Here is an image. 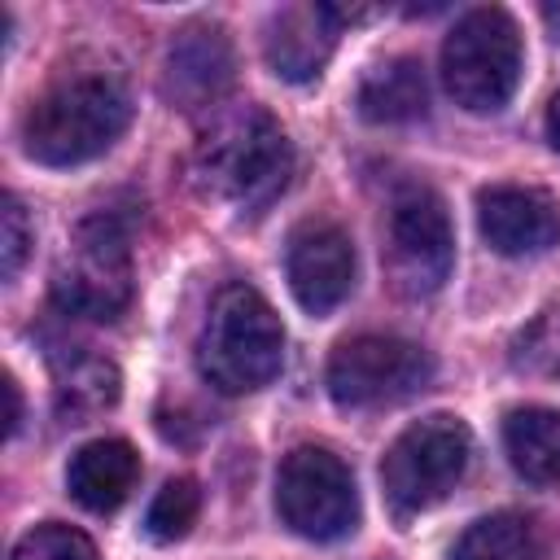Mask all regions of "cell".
<instances>
[{"instance_id": "1", "label": "cell", "mask_w": 560, "mask_h": 560, "mask_svg": "<svg viewBox=\"0 0 560 560\" xmlns=\"http://www.w3.org/2000/svg\"><path fill=\"white\" fill-rule=\"evenodd\" d=\"M131 122V92L118 70H61L22 118V149L39 166H79L101 158Z\"/></svg>"}, {"instance_id": "2", "label": "cell", "mask_w": 560, "mask_h": 560, "mask_svg": "<svg viewBox=\"0 0 560 560\" xmlns=\"http://www.w3.org/2000/svg\"><path fill=\"white\" fill-rule=\"evenodd\" d=\"M289 171H293L289 136L254 101L219 105L192 149V184L206 197L236 206L241 214H258L262 206H271Z\"/></svg>"}, {"instance_id": "3", "label": "cell", "mask_w": 560, "mask_h": 560, "mask_svg": "<svg viewBox=\"0 0 560 560\" xmlns=\"http://www.w3.org/2000/svg\"><path fill=\"white\" fill-rule=\"evenodd\" d=\"M284 363V324L254 284H228L214 293L201 337L197 372L219 394H254L276 381Z\"/></svg>"}, {"instance_id": "4", "label": "cell", "mask_w": 560, "mask_h": 560, "mask_svg": "<svg viewBox=\"0 0 560 560\" xmlns=\"http://www.w3.org/2000/svg\"><path fill=\"white\" fill-rule=\"evenodd\" d=\"M521 31L503 9L464 13L442 39V83L468 114H499L521 83Z\"/></svg>"}, {"instance_id": "5", "label": "cell", "mask_w": 560, "mask_h": 560, "mask_svg": "<svg viewBox=\"0 0 560 560\" xmlns=\"http://www.w3.org/2000/svg\"><path fill=\"white\" fill-rule=\"evenodd\" d=\"M468 455H472V433L459 416L438 411V416L407 424L381 459V486H385L389 508L398 516H416L442 503L459 486Z\"/></svg>"}, {"instance_id": "6", "label": "cell", "mask_w": 560, "mask_h": 560, "mask_svg": "<svg viewBox=\"0 0 560 560\" xmlns=\"http://www.w3.org/2000/svg\"><path fill=\"white\" fill-rule=\"evenodd\" d=\"M52 302L79 319H118L131 302V245L114 214L83 219L57 267H52Z\"/></svg>"}, {"instance_id": "7", "label": "cell", "mask_w": 560, "mask_h": 560, "mask_svg": "<svg viewBox=\"0 0 560 560\" xmlns=\"http://www.w3.org/2000/svg\"><path fill=\"white\" fill-rule=\"evenodd\" d=\"M324 381L337 407L368 411V407H389L420 394L433 381V359L424 346L407 337L359 332L332 350Z\"/></svg>"}, {"instance_id": "8", "label": "cell", "mask_w": 560, "mask_h": 560, "mask_svg": "<svg viewBox=\"0 0 560 560\" xmlns=\"http://www.w3.org/2000/svg\"><path fill=\"white\" fill-rule=\"evenodd\" d=\"M276 512L293 534L311 542L346 538L359 525L354 472L324 446H298L276 472Z\"/></svg>"}, {"instance_id": "9", "label": "cell", "mask_w": 560, "mask_h": 560, "mask_svg": "<svg viewBox=\"0 0 560 560\" xmlns=\"http://www.w3.org/2000/svg\"><path fill=\"white\" fill-rule=\"evenodd\" d=\"M385 267L402 298H433L451 267H455V232L446 201L424 188L407 184L389 206V232H385Z\"/></svg>"}, {"instance_id": "10", "label": "cell", "mask_w": 560, "mask_h": 560, "mask_svg": "<svg viewBox=\"0 0 560 560\" xmlns=\"http://www.w3.org/2000/svg\"><path fill=\"white\" fill-rule=\"evenodd\" d=\"M284 271L306 315H332L354 289V245L337 223L311 219L289 236Z\"/></svg>"}, {"instance_id": "11", "label": "cell", "mask_w": 560, "mask_h": 560, "mask_svg": "<svg viewBox=\"0 0 560 560\" xmlns=\"http://www.w3.org/2000/svg\"><path fill=\"white\" fill-rule=\"evenodd\" d=\"M354 18H359V9H341V4H284V9H276L267 22V35H262L267 66L289 83L315 79L324 70V61L332 57L341 26Z\"/></svg>"}, {"instance_id": "12", "label": "cell", "mask_w": 560, "mask_h": 560, "mask_svg": "<svg viewBox=\"0 0 560 560\" xmlns=\"http://www.w3.org/2000/svg\"><path fill=\"white\" fill-rule=\"evenodd\" d=\"M477 228L494 254H542L560 241V201L542 188L499 184L477 197Z\"/></svg>"}, {"instance_id": "13", "label": "cell", "mask_w": 560, "mask_h": 560, "mask_svg": "<svg viewBox=\"0 0 560 560\" xmlns=\"http://www.w3.org/2000/svg\"><path fill=\"white\" fill-rule=\"evenodd\" d=\"M232 44L223 35V26H210V22H192L184 26L171 48H166V96L184 109H197V105H214L228 83H232Z\"/></svg>"}, {"instance_id": "14", "label": "cell", "mask_w": 560, "mask_h": 560, "mask_svg": "<svg viewBox=\"0 0 560 560\" xmlns=\"http://www.w3.org/2000/svg\"><path fill=\"white\" fill-rule=\"evenodd\" d=\"M136 477H140V455L131 442L122 438H96L88 446H79L70 455V468H66V490L79 508L88 512H114L127 503V494L136 490Z\"/></svg>"}, {"instance_id": "15", "label": "cell", "mask_w": 560, "mask_h": 560, "mask_svg": "<svg viewBox=\"0 0 560 560\" xmlns=\"http://www.w3.org/2000/svg\"><path fill=\"white\" fill-rule=\"evenodd\" d=\"M354 105L368 122H411L424 118L429 109V83H424V66L416 57H389L381 66H372L359 79Z\"/></svg>"}, {"instance_id": "16", "label": "cell", "mask_w": 560, "mask_h": 560, "mask_svg": "<svg viewBox=\"0 0 560 560\" xmlns=\"http://www.w3.org/2000/svg\"><path fill=\"white\" fill-rule=\"evenodd\" d=\"M503 451L525 481H560V411L516 407L503 420Z\"/></svg>"}, {"instance_id": "17", "label": "cell", "mask_w": 560, "mask_h": 560, "mask_svg": "<svg viewBox=\"0 0 560 560\" xmlns=\"http://www.w3.org/2000/svg\"><path fill=\"white\" fill-rule=\"evenodd\" d=\"M451 560H547V538L529 516L494 512L459 534Z\"/></svg>"}, {"instance_id": "18", "label": "cell", "mask_w": 560, "mask_h": 560, "mask_svg": "<svg viewBox=\"0 0 560 560\" xmlns=\"http://www.w3.org/2000/svg\"><path fill=\"white\" fill-rule=\"evenodd\" d=\"M118 402V368L105 359H79L57 385V411L70 416V424H83L88 416Z\"/></svg>"}, {"instance_id": "19", "label": "cell", "mask_w": 560, "mask_h": 560, "mask_svg": "<svg viewBox=\"0 0 560 560\" xmlns=\"http://www.w3.org/2000/svg\"><path fill=\"white\" fill-rule=\"evenodd\" d=\"M197 512H201V490H197V481H192V477H171V481L153 494V503H149V512H144V534H149L153 542H179V538L197 525Z\"/></svg>"}, {"instance_id": "20", "label": "cell", "mask_w": 560, "mask_h": 560, "mask_svg": "<svg viewBox=\"0 0 560 560\" xmlns=\"http://www.w3.org/2000/svg\"><path fill=\"white\" fill-rule=\"evenodd\" d=\"M560 363V306L534 315L512 341V368L521 372H551Z\"/></svg>"}, {"instance_id": "21", "label": "cell", "mask_w": 560, "mask_h": 560, "mask_svg": "<svg viewBox=\"0 0 560 560\" xmlns=\"http://www.w3.org/2000/svg\"><path fill=\"white\" fill-rule=\"evenodd\" d=\"M13 560H96V547L83 529L48 521V525H35L31 534L18 538Z\"/></svg>"}, {"instance_id": "22", "label": "cell", "mask_w": 560, "mask_h": 560, "mask_svg": "<svg viewBox=\"0 0 560 560\" xmlns=\"http://www.w3.org/2000/svg\"><path fill=\"white\" fill-rule=\"evenodd\" d=\"M31 241H35V232H31V219H26L22 201L4 197V206H0V271H4V280H13L22 271V262L31 254Z\"/></svg>"}, {"instance_id": "23", "label": "cell", "mask_w": 560, "mask_h": 560, "mask_svg": "<svg viewBox=\"0 0 560 560\" xmlns=\"http://www.w3.org/2000/svg\"><path fill=\"white\" fill-rule=\"evenodd\" d=\"M4 398H9L4 429H9V433H18V424H22V394H18V381H13V376H4Z\"/></svg>"}, {"instance_id": "24", "label": "cell", "mask_w": 560, "mask_h": 560, "mask_svg": "<svg viewBox=\"0 0 560 560\" xmlns=\"http://www.w3.org/2000/svg\"><path fill=\"white\" fill-rule=\"evenodd\" d=\"M547 140H551V149L560 153V92H556L551 105H547Z\"/></svg>"}, {"instance_id": "25", "label": "cell", "mask_w": 560, "mask_h": 560, "mask_svg": "<svg viewBox=\"0 0 560 560\" xmlns=\"http://www.w3.org/2000/svg\"><path fill=\"white\" fill-rule=\"evenodd\" d=\"M542 18H547V26H551V35L560 39V4H542Z\"/></svg>"}]
</instances>
